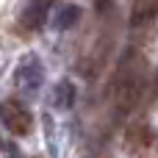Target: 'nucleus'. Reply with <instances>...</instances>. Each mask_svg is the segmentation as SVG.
I'll use <instances>...</instances> for the list:
<instances>
[{"label":"nucleus","mask_w":158,"mask_h":158,"mask_svg":"<svg viewBox=\"0 0 158 158\" xmlns=\"http://www.w3.org/2000/svg\"><path fill=\"white\" fill-rule=\"evenodd\" d=\"M0 122H3V128L8 131V133H14V136H28L31 133V125H33V117H31V111L19 103V100H3L0 103Z\"/></svg>","instance_id":"nucleus-1"},{"label":"nucleus","mask_w":158,"mask_h":158,"mask_svg":"<svg viewBox=\"0 0 158 158\" xmlns=\"http://www.w3.org/2000/svg\"><path fill=\"white\" fill-rule=\"evenodd\" d=\"M14 78H17V86H19L25 94H33V92H39L42 83H44V64H42L36 56H28V58H22V64L17 67Z\"/></svg>","instance_id":"nucleus-2"},{"label":"nucleus","mask_w":158,"mask_h":158,"mask_svg":"<svg viewBox=\"0 0 158 158\" xmlns=\"http://www.w3.org/2000/svg\"><path fill=\"white\" fill-rule=\"evenodd\" d=\"M114 100H117V111H119V114L133 111V108L139 106V100H142V78H139V75L122 78V81H119V86H117Z\"/></svg>","instance_id":"nucleus-3"},{"label":"nucleus","mask_w":158,"mask_h":158,"mask_svg":"<svg viewBox=\"0 0 158 158\" xmlns=\"http://www.w3.org/2000/svg\"><path fill=\"white\" fill-rule=\"evenodd\" d=\"M153 131L147 128V125H131L128 131H125V147H128V153H133V156H142L144 150H150L153 147Z\"/></svg>","instance_id":"nucleus-4"},{"label":"nucleus","mask_w":158,"mask_h":158,"mask_svg":"<svg viewBox=\"0 0 158 158\" xmlns=\"http://www.w3.org/2000/svg\"><path fill=\"white\" fill-rule=\"evenodd\" d=\"M53 3H56V0H31V3L25 6V11H22V25H25L28 31H36V28L44 22V17H47V11L53 8Z\"/></svg>","instance_id":"nucleus-5"},{"label":"nucleus","mask_w":158,"mask_h":158,"mask_svg":"<svg viewBox=\"0 0 158 158\" xmlns=\"http://www.w3.org/2000/svg\"><path fill=\"white\" fill-rule=\"evenodd\" d=\"M78 19H81V8H78L75 3H67V6H61V8H58V14H56L53 25H56V31H69Z\"/></svg>","instance_id":"nucleus-6"},{"label":"nucleus","mask_w":158,"mask_h":158,"mask_svg":"<svg viewBox=\"0 0 158 158\" xmlns=\"http://www.w3.org/2000/svg\"><path fill=\"white\" fill-rule=\"evenodd\" d=\"M75 97H78V92H75L72 81H61V83L56 86V92H53V106L64 111V108H69V106L75 103Z\"/></svg>","instance_id":"nucleus-7"},{"label":"nucleus","mask_w":158,"mask_h":158,"mask_svg":"<svg viewBox=\"0 0 158 158\" xmlns=\"http://www.w3.org/2000/svg\"><path fill=\"white\" fill-rule=\"evenodd\" d=\"M158 11V0H133V22L150 19Z\"/></svg>","instance_id":"nucleus-8"}]
</instances>
